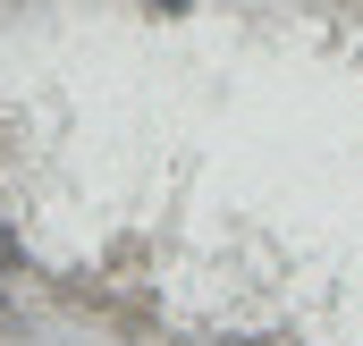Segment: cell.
Masks as SVG:
<instances>
[{
    "mask_svg": "<svg viewBox=\"0 0 363 346\" xmlns=\"http://www.w3.org/2000/svg\"><path fill=\"white\" fill-rule=\"evenodd\" d=\"M0 279H34V245H26V228L0 211Z\"/></svg>",
    "mask_w": 363,
    "mask_h": 346,
    "instance_id": "cell-1",
    "label": "cell"
},
{
    "mask_svg": "<svg viewBox=\"0 0 363 346\" xmlns=\"http://www.w3.org/2000/svg\"><path fill=\"white\" fill-rule=\"evenodd\" d=\"M34 338V321H26V304H9V296H0V346H26Z\"/></svg>",
    "mask_w": 363,
    "mask_h": 346,
    "instance_id": "cell-2",
    "label": "cell"
},
{
    "mask_svg": "<svg viewBox=\"0 0 363 346\" xmlns=\"http://www.w3.org/2000/svg\"><path fill=\"white\" fill-rule=\"evenodd\" d=\"M144 9H161V17H194V0H144Z\"/></svg>",
    "mask_w": 363,
    "mask_h": 346,
    "instance_id": "cell-3",
    "label": "cell"
},
{
    "mask_svg": "<svg viewBox=\"0 0 363 346\" xmlns=\"http://www.w3.org/2000/svg\"><path fill=\"white\" fill-rule=\"evenodd\" d=\"M211 346H279V338H245V330H228V338H211Z\"/></svg>",
    "mask_w": 363,
    "mask_h": 346,
    "instance_id": "cell-4",
    "label": "cell"
}]
</instances>
